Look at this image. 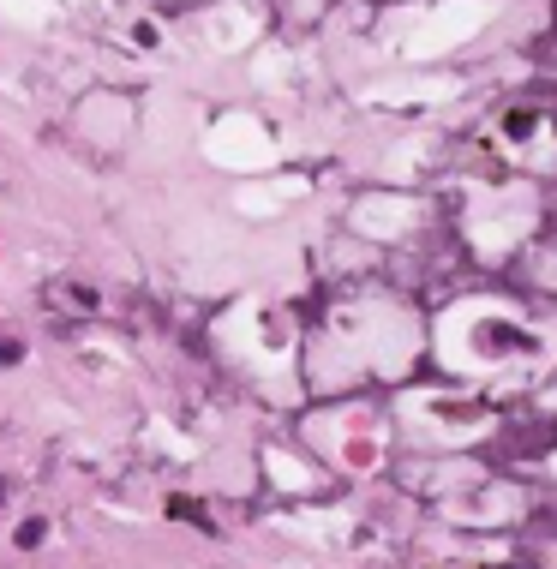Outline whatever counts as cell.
Instances as JSON below:
<instances>
[{"mask_svg":"<svg viewBox=\"0 0 557 569\" xmlns=\"http://www.w3.org/2000/svg\"><path fill=\"white\" fill-rule=\"evenodd\" d=\"M42 534H48V522H42V516H30V522H18V534H12V540H18L24 552H36V546H42Z\"/></svg>","mask_w":557,"mask_h":569,"instance_id":"obj_1","label":"cell"},{"mask_svg":"<svg viewBox=\"0 0 557 569\" xmlns=\"http://www.w3.org/2000/svg\"><path fill=\"white\" fill-rule=\"evenodd\" d=\"M486 342L492 348H528V336L522 330H504V324H486Z\"/></svg>","mask_w":557,"mask_h":569,"instance_id":"obj_2","label":"cell"},{"mask_svg":"<svg viewBox=\"0 0 557 569\" xmlns=\"http://www.w3.org/2000/svg\"><path fill=\"white\" fill-rule=\"evenodd\" d=\"M168 510H174V516H180V522H198V528H210V522H204V510H198V504H186V498H174V504H168Z\"/></svg>","mask_w":557,"mask_h":569,"instance_id":"obj_3","label":"cell"},{"mask_svg":"<svg viewBox=\"0 0 557 569\" xmlns=\"http://www.w3.org/2000/svg\"><path fill=\"white\" fill-rule=\"evenodd\" d=\"M18 354H24V342H12V336H6V330H0V366H12V360H18Z\"/></svg>","mask_w":557,"mask_h":569,"instance_id":"obj_4","label":"cell"},{"mask_svg":"<svg viewBox=\"0 0 557 569\" xmlns=\"http://www.w3.org/2000/svg\"><path fill=\"white\" fill-rule=\"evenodd\" d=\"M504 132H516V138H522V132H534V114H510V120H504Z\"/></svg>","mask_w":557,"mask_h":569,"instance_id":"obj_5","label":"cell"},{"mask_svg":"<svg viewBox=\"0 0 557 569\" xmlns=\"http://www.w3.org/2000/svg\"><path fill=\"white\" fill-rule=\"evenodd\" d=\"M0 498H6V480H0Z\"/></svg>","mask_w":557,"mask_h":569,"instance_id":"obj_6","label":"cell"}]
</instances>
